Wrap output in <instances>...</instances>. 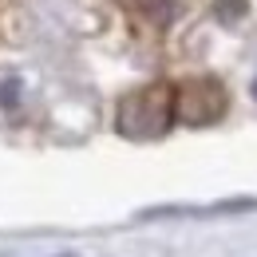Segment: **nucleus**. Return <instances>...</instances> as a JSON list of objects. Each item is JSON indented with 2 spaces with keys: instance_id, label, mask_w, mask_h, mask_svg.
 <instances>
[{
  "instance_id": "nucleus-3",
  "label": "nucleus",
  "mask_w": 257,
  "mask_h": 257,
  "mask_svg": "<svg viewBox=\"0 0 257 257\" xmlns=\"http://www.w3.org/2000/svg\"><path fill=\"white\" fill-rule=\"evenodd\" d=\"M139 8H143L151 20L170 24V20H174V12H178V0H139Z\"/></svg>"
},
{
  "instance_id": "nucleus-1",
  "label": "nucleus",
  "mask_w": 257,
  "mask_h": 257,
  "mask_svg": "<svg viewBox=\"0 0 257 257\" xmlns=\"http://www.w3.org/2000/svg\"><path fill=\"white\" fill-rule=\"evenodd\" d=\"M174 123V83H151L139 87L119 103L115 127L127 139H159Z\"/></svg>"
},
{
  "instance_id": "nucleus-2",
  "label": "nucleus",
  "mask_w": 257,
  "mask_h": 257,
  "mask_svg": "<svg viewBox=\"0 0 257 257\" xmlns=\"http://www.w3.org/2000/svg\"><path fill=\"white\" fill-rule=\"evenodd\" d=\"M222 111H225V91L218 79H186L174 87V119L202 127V123H214Z\"/></svg>"
},
{
  "instance_id": "nucleus-5",
  "label": "nucleus",
  "mask_w": 257,
  "mask_h": 257,
  "mask_svg": "<svg viewBox=\"0 0 257 257\" xmlns=\"http://www.w3.org/2000/svg\"><path fill=\"white\" fill-rule=\"evenodd\" d=\"M253 99H257V79H253Z\"/></svg>"
},
{
  "instance_id": "nucleus-4",
  "label": "nucleus",
  "mask_w": 257,
  "mask_h": 257,
  "mask_svg": "<svg viewBox=\"0 0 257 257\" xmlns=\"http://www.w3.org/2000/svg\"><path fill=\"white\" fill-rule=\"evenodd\" d=\"M20 99V79H4L0 83V107H12Z\"/></svg>"
}]
</instances>
